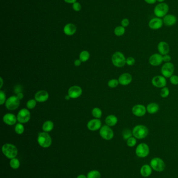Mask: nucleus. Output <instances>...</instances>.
I'll list each match as a JSON object with an SVG mask.
<instances>
[{
  "label": "nucleus",
  "mask_w": 178,
  "mask_h": 178,
  "mask_svg": "<svg viewBox=\"0 0 178 178\" xmlns=\"http://www.w3.org/2000/svg\"><path fill=\"white\" fill-rule=\"evenodd\" d=\"M3 153L8 159H13L15 158L18 154L17 148L13 144L6 143L2 146Z\"/></svg>",
  "instance_id": "obj_1"
},
{
  "label": "nucleus",
  "mask_w": 178,
  "mask_h": 178,
  "mask_svg": "<svg viewBox=\"0 0 178 178\" xmlns=\"http://www.w3.org/2000/svg\"><path fill=\"white\" fill-rule=\"evenodd\" d=\"M133 135L137 139L145 138L148 135V129L145 126L138 125L134 127L132 130Z\"/></svg>",
  "instance_id": "obj_2"
},
{
  "label": "nucleus",
  "mask_w": 178,
  "mask_h": 178,
  "mask_svg": "<svg viewBox=\"0 0 178 178\" xmlns=\"http://www.w3.org/2000/svg\"><path fill=\"white\" fill-rule=\"evenodd\" d=\"M38 144L43 148H48L52 144V139L51 136L47 132H40L38 136Z\"/></svg>",
  "instance_id": "obj_3"
},
{
  "label": "nucleus",
  "mask_w": 178,
  "mask_h": 178,
  "mask_svg": "<svg viewBox=\"0 0 178 178\" xmlns=\"http://www.w3.org/2000/svg\"><path fill=\"white\" fill-rule=\"evenodd\" d=\"M169 11V6L167 3H160L156 6L153 10L155 15L157 17L163 18L167 15Z\"/></svg>",
  "instance_id": "obj_4"
},
{
  "label": "nucleus",
  "mask_w": 178,
  "mask_h": 178,
  "mask_svg": "<svg viewBox=\"0 0 178 178\" xmlns=\"http://www.w3.org/2000/svg\"><path fill=\"white\" fill-rule=\"evenodd\" d=\"M126 59L123 53L116 52L112 55L111 60L114 66L117 67H122L126 64Z\"/></svg>",
  "instance_id": "obj_5"
},
{
  "label": "nucleus",
  "mask_w": 178,
  "mask_h": 178,
  "mask_svg": "<svg viewBox=\"0 0 178 178\" xmlns=\"http://www.w3.org/2000/svg\"><path fill=\"white\" fill-rule=\"evenodd\" d=\"M150 166L153 170L157 172H163L165 170L166 165L163 159L159 157H154L150 161Z\"/></svg>",
  "instance_id": "obj_6"
},
{
  "label": "nucleus",
  "mask_w": 178,
  "mask_h": 178,
  "mask_svg": "<svg viewBox=\"0 0 178 178\" xmlns=\"http://www.w3.org/2000/svg\"><path fill=\"white\" fill-rule=\"evenodd\" d=\"M150 147L145 143L138 144L135 150V154L139 158H145L150 154Z\"/></svg>",
  "instance_id": "obj_7"
},
{
  "label": "nucleus",
  "mask_w": 178,
  "mask_h": 178,
  "mask_svg": "<svg viewBox=\"0 0 178 178\" xmlns=\"http://www.w3.org/2000/svg\"><path fill=\"white\" fill-rule=\"evenodd\" d=\"M20 100L17 96H11L6 100L5 102L6 107L8 110H14L19 107Z\"/></svg>",
  "instance_id": "obj_8"
},
{
  "label": "nucleus",
  "mask_w": 178,
  "mask_h": 178,
  "mask_svg": "<svg viewBox=\"0 0 178 178\" xmlns=\"http://www.w3.org/2000/svg\"><path fill=\"white\" fill-rule=\"evenodd\" d=\"M99 134L101 137L106 140H111L114 136V131L107 125L101 127Z\"/></svg>",
  "instance_id": "obj_9"
},
{
  "label": "nucleus",
  "mask_w": 178,
  "mask_h": 178,
  "mask_svg": "<svg viewBox=\"0 0 178 178\" xmlns=\"http://www.w3.org/2000/svg\"><path fill=\"white\" fill-rule=\"evenodd\" d=\"M174 71V65L170 62L165 63L161 67V74L166 78H170L173 76Z\"/></svg>",
  "instance_id": "obj_10"
},
{
  "label": "nucleus",
  "mask_w": 178,
  "mask_h": 178,
  "mask_svg": "<svg viewBox=\"0 0 178 178\" xmlns=\"http://www.w3.org/2000/svg\"><path fill=\"white\" fill-rule=\"evenodd\" d=\"M17 119L19 123H27L31 119V113L28 110L23 108L17 114Z\"/></svg>",
  "instance_id": "obj_11"
},
{
  "label": "nucleus",
  "mask_w": 178,
  "mask_h": 178,
  "mask_svg": "<svg viewBox=\"0 0 178 178\" xmlns=\"http://www.w3.org/2000/svg\"><path fill=\"white\" fill-rule=\"evenodd\" d=\"M153 85L158 88H163L167 85V80L163 76H155L152 80Z\"/></svg>",
  "instance_id": "obj_12"
},
{
  "label": "nucleus",
  "mask_w": 178,
  "mask_h": 178,
  "mask_svg": "<svg viewBox=\"0 0 178 178\" xmlns=\"http://www.w3.org/2000/svg\"><path fill=\"white\" fill-rule=\"evenodd\" d=\"M163 19L159 17H154L150 19L148 23V26L152 30H158L163 27Z\"/></svg>",
  "instance_id": "obj_13"
},
{
  "label": "nucleus",
  "mask_w": 178,
  "mask_h": 178,
  "mask_svg": "<svg viewBox=\"0 0 178 178\" xmlns=\"http://www.w3.org/2000/svg\"><path fill=\"white\" fill-rule=\"evenodd\" d=\"M132 112L133 114L137 117H143L146 114L147 110L143 105L137 104L133 107Z\"/></svg>",
  "instance_id": "obj_14"
},
{
  "label": "nucleus",
  "mask_w": 178,
  "mask_h": 178,
  "mask_svg": "<svg viewBox=\"0 0 178 178\" xmlns=\"http://www.w3.org/2000/svg\"><path fill=\"white\" fill-rule=\"evenodd\" d=\"M163 55L159 53H155L150 56L149 63L153 66H158L163 63Z\"/></svg>",
  "instance_id": "obj_15"
},
{
  "label": "nucleus",
  "mask_w": 178,
  "mask_h": 178,
  "mask_svg": "<svg viewBox=\"0 0 178 178\" xmlns=\"http://www.w3.org/2000/svg\"><path fill=\"white\" fill-rule=\"evenodd\" d=\"M82 94V89L81 87L74 85L68 89V95L71 99H77Z\"/></svg>",
  "instance_id": "obj_16"
},
{
  "label": "nucleus",
  "mask_w": 178,
  "mask_h": 178,
  "mask_svg": "<svg viewBox=\"0 0 178 178\" xmlns=\"http://www.w3.org/2000/svg\"><path fill=\"white\" fill-rule=\"evenodd\" d=\"M87 128L91 131H96L101 129V122L99 119H94L91 120L87 123Z\"/></svg>",
  "instance_id": "obj_17"
},
{
  "label": "nucleus",
  "mask_w": 178,
  "mask_h": 178,
  "mask_svg": "<svg viewBox=\"0 0 178 178\" xmlns=\"http://www.w3.org/2000/svg\"><path fill=\"white\" fill-rule=\"evenodd\" d=\"M118 81L119 84L125 86L129 85L131 84V82L132 81V77L131 74L129 73H124L120 76L119 78L118 79Z\"/></svg>",
  "instance_id": "obj_18"
},
{
  "label": "nucleus",
  "mask_w": 178,
  "mask_h": 178,
  "mask_svg": "<svg viewBox=\"0 0 178 178\" xmlns=\"http://www.w3.org/2000/svg\"><path fill=\"white\" fill-rule=\"evenodd\" d=\"M163 22L166 26L168 27L173 26L175 25L177 21L176 16L173 14H167L163 17Z\"/></svg>",
  "instance_id": "obj_19"
},
{
  "label": "nucleus",
  "mask_w": 178,
  "mask_h": 178,
  "mask_svg": "<svg viewBox=\"0 0 178 178\" xmlns=\"http://www.w3.org/2000/svg\"><path fill=\"white\" fill-rule=\"evenodd\" d=\"M35 99L38 102H44L49 99V94L44 90L38 91L35 94Z\"/></svg>",
  "instance_id": "obj_20"
},
{
  "label": "nucleus",
  "mask_w": 178,
  "mask_h": 178,
  "mask_svg": "<svg viewBox=\"0 0 178 178\" xmlns=\"http://www.w3.org/2000/svg\"><path fill=\"white\" fill-rule=\"evenodd\" d=\"M157 48L159 54H160L163 56L168 54L170 51V47L168 43L165 41L159 42L158 44Z\"/></svg>",
  "instance_id": "obj_21"
},
{
  "label": "nucleus",
  "mask_w": 178,
  "mask_h": 178,
  "mask_svg": "<svg viewBox=\"0 0 178 178\" xmlns=\"http://www.w3.org/2000/svg\"><path fill=\"white\" fill-rule=\"evenodd\" d=\"M17 117L14 114L8 113L5 115L3 118L4 122L8 125L12 126L15 124L17 121Z\"/></svg>",
  "instance_id": "obj_22"
},
{
  "label": "nucleus",
  "mask_w": 178,
  "mask_h": 178,
  "mask_svg": "<svg viewBox=\"0 0 178 178\" xmlns=\"http://www.w3.org/2000/svg\"><path fill=\"white\" fill-rule=\"evenodd\" d=\"M153 169L150 165L145 164L143 165L140 169V173L142 176L145 178L148 177L152 174Z\"/></svg>",
  "instance_id": "obj_23"
},
{
  "label": "nucleus",
  "mask_w": 178,
  "mask_h": 178,
  "mask_svg": "<svg viewBox=\"0 0 178 178\" xmlns=\"http://www.w3.org/2000/svg\"><path fill=\"white\" fill-rule=\"evenodd\" d=\"M76 31V27L73 24H68L64 28V32L67 36H72Z\"/></svg>",
  "instance_id": "obj_24"
},
{
  "label": "nucleus",
  "mask_w": 178,
  "mask_h": 178,
  "mask_svg": "<svg viewBox=\"0 0 178 178\" xmlns=\"http://www.w3.org/2000/svg\"><path fill=\"white\" fill-rule=\"evenodd\" d=\"M147 112L150 114H156L159 110V105L156 103H151L146 107Z\"/></svg>",
  "instance_id": "obj_25"
},
{
  "label": "nucleus",
  "mask_w": 178,
  "mask_h": 178,
  "mask_svg": "<svg viewBox=\"0 0 178 178\" xmlns=\"http://www.w3.org/2000/svg\"><path fill=\"white\" fill-rule=\"evenodd\" d=\"M105 122L109 127L114 126L117 122V117L114 115L108 116L105 119Z\"/></svg>",
  "instance_id": "obj_26"
},
{
  "label": "nucleus",
  "mask_w": 178,
  "mask_h": 178,
  "mask_svg": "<svg viewBox=\"0 0 178 178\" xmlns=\"http://www.w3.org/2000/svg\"><path fill=\"white\" fill-rule=\"evenodd\" d=\"M53 127L54 124L53 122L50 120H48L44 122V125L42 126V130H44V132H49L53 130Z\"/></svg>",
  "instance_id": "obj_27"
},
{
  "label": "nucleus",
  "mask_w": 178,
  "mask_h": 178,
  "mask_svg": "<svg viewBox=\"0 0 178 178\" xmlns=\"http://www.w3.org/2000/svg\"><path fill=\"white\" fill-rule=\"evenodd\" d=\"M125 29L122 26H119L116 27L114 29V33L117 36L120 37L123 36V34L125 33Z\"/></svg>",
  "instance_id": "obj_28"
},
{
  "label": "nucleus",
  "mask_w": 178,
  "mask_h": 178,
  "mask_svg": "<svg viewBox=\"0 0 178 178\" xmlns=\"http://www.w3.org/2000/svg\"><path fill=\"white\" fill-rule=\"evenodd\" d=\"M90 54L87 51H83L80 53V59L81 62H86L89 59Z\"/></svg>",
  "instance_id": "obj_29"
},
{
  "label": "nucleus",
  "mask_w": 178,
  "mask_h": 178,
  "mask_svg": "<svg viewBox=\"0 0 178 178\" xmlns=\"http://www.w3.org/2000/svg\"><path fill=\"white\" fill-rule=\"evenodd\" d=\"M10 166L13 169H17L20 167V161L18 159L14 158L11 159L10 162Z\"/></svg>",
  "instance_id": "obj_30"
},
{
  "label": "nucleus",
  "mask_w": 178,
  "mask_h": 178,
  "mask_svg": "<svg viewBox=\"0 0 178 178\" xmlns=\"http://www.w3.org/2000/svg\"><path fill=\"white\" fill-rule=\"evenodd\" d=\"M122 137L124 140H127V139L130 138L133 135L132 131L130 129H125L122 131Z\"/></svg>",
  "instance_id": "obj_31"
},
{
  "label": "nucleus",
  "mask_w": 178,
  "mask_h": 178,
  "mask_svg": "<svg viewBox=\"0 0 178 178\" xmlns=\"http://www.w3.org/2000/svg\"><path fill=\"white\" fill-rule=\"evenodd\" d=\"M87 178H101V173L97 170H91L88 173Z\"/></svg>",
  "instance_id": "obj_32"
},
{
  "label": "nucleus",
  "mask_w": 178,
  "mask_h": 178,
  "mask_svg": "<svg viewBox=\"0 0 178 178\" xmlns=\"http://www.w3.org/2000/svg\"><path fill=\"white\" fill-rule=\"evenodd\" d=\"M24 130H25L24 127L21 123H17L15 127V131L18 135L23 134L24 132Z\"/></svg>",
  "instance_id": "obj_33"
},
{
  "label": "nucleus",
  "mask_w": 178,
  "mask_h": 178,
  "mask_svg": "<svg viewBox=\"0 0 178 178\" xmlns=\"http://www.w3.org/2000/svg\"><path fill=\"white\" fill-rule=\"evenodd\" d=\"M92 115L96 118H100L102 116V111L100 108H94L92 110Z\"/></svg>",
  "instance_id": "obj_34"
},
{
  "label": "nucleus",
  "mask_w": 178,
  "mask_h": 178,
  "mask_svg": "<svg viewBox=\"0 0 178 178\" xmlns=\"http://www.w3.org/2000/svg\"><path fill=\"white\" fill-rule=\"evenodd\" d=\"M137 143V138L134 136H132L127 140V146L130 148H133L136 145Z\"/></svg>",
  "instance_id": "obj_35"
},
{
  "label": "nucleus",
  "mask_w": 178,
  "mask_h": 178,
  "mask_svg": "<svg viewBox=\"0 0 178 178\" xmlns=\"http://www.w3.org/2000/svg\"><path fill=\"white\" fill-rule=\"evenodd\" d=\"M169 93H170V91L168 87H163L161 89L160 94L163 98H166L168 97Z\"/></svg>",
  "instance_id": "obj_36"
},
{
  "label": "nucleus",
  "mask_w": 178,
  "mask_h": 178,
  "mask_svg": "<svg viewBox=\"0 0 178 178\" xmlns=\"http://www.w3.org/2000/svg\"><path fill=\"white\" fill-rule=\"evenodd\" d=\"M119 82L118 80L113 79L110 80L109 81L108 85L111 88H114V87H117V85H119Z\"/></svg>",
  "instance_id": "obj_37"
},
{
  "label": "nucleus",
  "mask_w": 178,
  "mask_h": 178,
  "mask_svg": "<svg viewBox=\"0 0 178 178\" xmlns=\"http://www.w3.org/2000/svg\"><path fill=\"white\" fill-rule=\"evenodd\" d=\"M37 101L35 100H30L27 102L26 106L28 109H33L36 107Z\"/></svg>",
  "instance_id": "obj_38"
},
{
  "label": "nucleus",
  "mask_w": 178,
  "mask_h": 178,
  "mask_svg": "<svg viewBox=\"0 0 178 178\" xmlns=\"http://www.w3.org/2000/svg\"><path fill=\"white\" fill-rule=\"evenodd\" d=\"M135 64V59L134 58L130 56L126 59V64H127L128 66H133Z\"/></svg>",
  "instance_id": "obj_39"
},
{
  "label": "nucleus",
  "mask_w": 178,
  "mask_h": 178,
  "mask_svg": "<svg viewBox=\"0 0 178 178\" xmlns=\"http://www.w3.org/2000/svg\"><path fill=\"white\" fill-rule=\"evenodd\" d=\"M170 81L173 85H178V76L176 75H173L170 78Z\"/></svg>",
  "instance_id": "obj_40"
},
{
  "label": "nucleus",
  "mask_w": 178,
  "mask_h": 178,
  "mask_svg": "<svg viewBox=\"0 0 178 178\" xmlns=\"http://www.w3.org/2000/svg\"><path fill=\"white\" fill-rule=\"evenodd\" d=\"M6 95L3 91H0V104H3L6 102Z\"/></svg>",
  "instance_id": "obj_41"
},
{
  "label": "nucleus",
  "mask_w": 178,
  "mask_h": 178,
  "mask_svg": "<svg viewBox=\"0 0 178 178\" xmlns=\"http://www.w3.org/2000/svg\"><path fill=\"white\" fill-rule=\"evenodd\" d=\"M73 8L75 11H80L81 8V5L78 2H75L73 4Z\"/></svg>",
  "instance_id": "obj_42"
},
{
  "label": "nucleus",
  "mask_w": 178,
  "mask_h": 178,
  "mask_svg": "<svg viewBox=\"0 0 178 178\" xmlns=\"http://www.w3.org/2000/svg\"><path fill=\"white\" fill-rule=\"evenodd\" d=\"M121 24L122 26L125 28V27L129 26L130 25V21H129V19H127V18H124L122 20Z\"/></svg>",
  "instance_id": "obj_43"
},
{
  "label": "nucleus",
  "mask_w": 178,
  "mask_h": 178,
  "mask_svg": "<svg viewBox=\"0 0 178 178\" xmlns=\"http://www.w3.org/2000/svg\"><path fill=\"white\" fill-rule=\"evenodd\" d=\"M163 61L165 62L166 63H169L171 60V57L170 55H169L168 54L163 55Z\"/></svg>",
  "instance_id": "obj_44"
},
{
  "label": "nucleus",
  "mask_w": 178,
  "mask_h": 178,
  "mask_svg": "<svg viewBox=\"0 0 178 178\" xmlns=\"http://www.w3.org/2000/svg\"><path fill=\"white\" fill-rule=\"evenodd\" d=\"M21 91H22V87L20 85H16L14 88V91H15V93L16 94L21 93Z\"/></svg>",
  "instance_id": "obj_45"
},
{
  "label": "nucleus",
  "mask_w": 178,
  "mask_h": 178,
  "mask_svg": "<svg viewBox=\"0 0 178 178\" xmlns=\"http://www.w3.org/2000/svg\"><path fill=\"white\" fill-rule=\"evenodd\" d=\"M144 1L148 4H153L157 2V0H144Z\"/></svg>",
  "instance_id": "obj_46"
},
{
  "label": "nucleus",
  "mask_w": 178,
  "mask_h": 178,
  "mask_svg": "<svg viewBox=\"0 0 178 178\" xmlns=\"http://www.w3.org/2000/svg\"><path fill=\"white\" fill-rule=\"evenodd\" d=\"M81 61L80 59H76L75 61L74 62V65L76 66H79L81 64Z\"/></svg>",
  "instance_id": "obj_47"
},
{
  "label": "nucleus",
  "mask_w": 178,
  "mask_h": 178,
  "mask_svg": "<svg viewBox=\"0 0 178 178\" xmlns=\"http://www.w3.org/2000/svg\"><path fill=\"white\" fill-rule=\"evenodd\" d=\"M16 96H17V97H18L19 100H21V99H23V97H24V94H23L22 92L18 93V94H17V95H16Z\"/></svg>",
  "instance_id": "obj_48"
},
{
  "label": "nucleus",
  "mask_w": 178,
  "mask_h": 178,
  "mask_svg": "<svg viewBox=\"0 0 178 178\" xmlns=\"http://www.w3.org/2000/svg\"><path fill=\"white\" fill-rule=\"evenodd\" d=\"M64 1L67 3H69V4H73L75 2H76V0H64Z\"/></svg>",
  "instance_id": "obj_49"
},
{
  "label": "nucleus",
  "mask_w": 178,
  "mask_h": 178,
  "mask_svg": "<svg viewBox=\"0 0 178 178\" xmlns=\"http://www.w3.org/2000/svg\"><path fill=\"white\" fill-rule=\"evenodd\" d=\"M77 178H87V176H86L84 174H80L79 176H78Z\"/></svg>",
  "instance_id": "obj_50"
},
{
  "label": "nucleus",
  "mask_w": 178,
  "mask_h": 178,
  "mask_svg": "<svg viewBox=\"0 0 178 178\" xmlns=\"http://www.w3.org/2000/svg\"><path fill=\"white\" fill-rule=\"evenodd\" d=\"M0 79H1V81H1V86H0V87L2 88V86H3V80L2 79V77H1Z\"/></svg>",
  "instance_id": "obj_51"
},
{
  "label": "nucleus",
  "mask_w": 178,
  "mask_h": 178,
  "mask_svg": "<svg viewBox=\"0 0 178 178\" xmlns=\"http://www.w3.org/2000/svg\"><path fill=\"white\" fill-rule=\"evenodd\" d=\"M165 1V0H157V1L159 2V3H163V2H164Z\"/></svg>",
  "instance_id": "obj_52"
},
{
  "label": "nucleus",
  "mask_w": 178,
  "mask_h": 178,
  "mask_svg": "<svg viewBox=\"0 0 178 178\" xmlns=\"http://www.w3.org/2000/svg\"><path fill=\"white\" fill-rule=\"evenodd\" d=\"M65 99H66V100H70V99H71V97L68 95H67V96L65 97Z\"/></svg>",
  "instance_id": "obj_53"
}]
</instances>
